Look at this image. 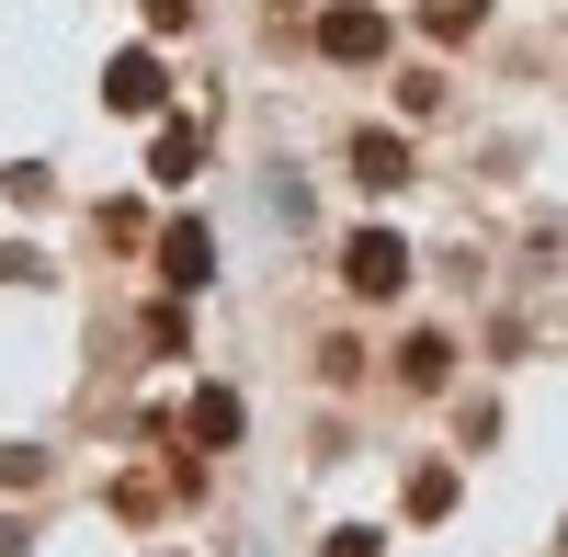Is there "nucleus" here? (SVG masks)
Wrapping results in <instances>:
<instances>
[{"label":"nucleus","instance_id":"1","mask_svg":"<svg viewBox=\"0 0 568 557\" xmlns=\"http://www.w3.org/2000/svg\"><path fill=\"white\" fill-rule=\"evenodd\" d=\"M409 285V251L387 240V227H364V240H353V296H398Z\"/></svg>","mask_w":568,"mask_h":557},{"label":"nucleus","instance_id":"2","mask_svg":"<svg viewBox=\"0 0 568 557\" xmlns=\"http://www.w3.org/2000/svg\"><path fill=\"white\" fill-rule=\"evenodd\" d=\"M318 45H329V58H375V45H387V23H375V12H329Z\"/></svg>","mask_w":568,"mask_h":557},{"label":"nucleus","instance_id":"3","mask_svg":"<svg viewBox=\"0 0 568 557\" xmlns=\"http://www.w3.org/2000/svg\"><path fill=\"white\" fill-rule=\"evenodd\" d=\"M103 91H114V114H149V103H160V58H114Z\"/></svg>","mask_w":568,"mask_h":557},{"label":"nucleus","instance_id":"4","mask_svg":"<svg viewBox=\"0 0 568 557\" xmlns=\"http://www.w3.org/2000/svg\"><path fill=\"white\" fill-rule=\"evenodd\" d=\"M205 273H216L205 262V227H171V285H205Z\"/></svg>","mask_w":568,"mask_h":557},{"label":"nucleus","instance_id":"5","mask_svg":"<svg viewBox=\"0 0 568 557\" xmlns=\"http://www.w3.org/2000/svg\"><path fill=\"white\" fill-rule=\"evenodd\" d=\"M194 433H205V444H227V433H240V398L205 387V398H194Z\"/></svg>","mask_w":568,"mask_h":557},{"label":"nucleus","instance_id":"6","mask_svg":"<svg viewBox=\"0 0 568 557\" xmlns=\"http://www.w3.org/2000/svg\"><path fill=\"white\" fill-rule=\"evenodd\" d=\"M353 171H364V182H398L409 160H398V136H364V149H353Z\"/></svg>","mask_w":568,"mask_h":557},{"label":"nucleus","instance_id":"7","mask_svg":"<svg viewBox=\"0 0 568 557\" xmlns=\"http://www.w3.org/2000/svg\"><path fill=\"white\" fill-rule=\"evenodd\" d=\"M329 557H375V546H364V535H342V546H329Z\"/></svg>","mask_w":568,"mask_h":557}]
</instances>
